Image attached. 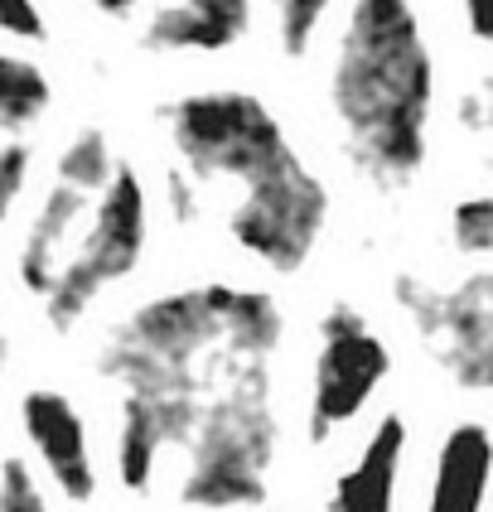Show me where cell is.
I'll return each mask as SVG.
<instances>
[{"label": "cell", "instance_id": "cell-1", "mask_svg": "<svg viewBox=\"0 0 493 512\" xmlns=\"http://www.w3.org/2000/svg\"><path fill=\"white\" fill-rule=\"evenodd\" d=\"M324 92L353 170L368 174L377 189H402L421 174L431 141L435 58L411 5H348Z\"/></svg>", "mask_w": 493, "mask_h": 512}, {"label": "cell", "instance_id": "cell-2", "mask_svg": "<svg viewBox=\"0 0 493 512\" xmlns=\"http://www.w3.org/2000/svg\"><path fill=\"white\" fill-rule=\"evenodd\" d=\"M281 339L286 314L257 285H179L116 319L97 348V372L121 392L208 397L242 372L271 368Z\"/></svg>", "mask_w": 493, "mask_h": 512}, {"label": "cell", "instance_id": "cell-3", "mask_svg": "<svg viewBox=\"0 0 493 512\" xmlns=\"http://www.w3.org/2000/svg\"><path fill=\"white\" fill-rule=\"evenodd\" d=\"M281 450V416L271 368H252L203 397V411L179 450V503L199 512L257 508Z\"/></svg>", "mask_w": 493, "mask_h": 512}, {"label": "cell", "instance_id": "cell-4", "mask_svg": "<svg viewBox=\"0 0 493 512\" xmlns=\"http://www.w3.org/2000/svg\"><path fill=\"white\" fill-rule=\"evenodd\" d=\"M165 136H170L179 170L189 179H213V184H242L252 189L257 179L286 170L300 155L290 145L281 116L247 87H203L184 92L160 112Z\"/></svg>", "mask_w": 493, "mask_h": 512}, {"label": "cell", "instance_id": "cell-5", "mask_svg": "<svg viewBox=\"0 0 493 512\" xmlns=\"http://www.w3.org/2000/svg\"><path fill=\"white\" fill-rule=\"evenodd\" d=\"M150 242V199L136 165H116L107 189L97 194L87 213L78 247L63 256L54 290L44 295V319L54 334H73L83 324V314L102 300V290L126 281L145 256Z\"/></svg>", "mask_w": 493, "mask_h": 512}, {"label": "cell", "instance_id": "cell-6", "mask_svg": "<svg viewBox=\"0 0 493 512\" xmlns=\"http://www.w3.org/2000/svg\"><path fill=\"white\" fill-rule=\"evenodd\" d=\"M329 223V189L300 155L286 170L257 179L242 189V199L228 208L223 232L242 256L261 261L276 276H295L310 256Z\"/></svg>", "mask_w": 493, "mask_h": 512}, {"label": "cell", "instance_id": "cell-7", "mask_svg": "<svg viewBox=\"0 0 493 512\" xmlns=\"http://www.w3.org/2000/svg\"><path fill=\"white\" fill-rule=\"evenodd\" d=\"M392 295L416 334L431 343L450 382H460L464 392H493V266L450 290L426 285L421 276H397Z\"/></svg>", "mask_w": 493, "mask_h": 512}, {"label": "cell", "instance_id": "cell-8", "mask_svg": "<svg viewBox=\"0 0 493 512\" xmlns=\"http://www.w3.org/2000/svg\"><path fill=\"white\" fill-rule=\"evenodd\" d=\"M387 372H392V353L363 314L353 305H334L324 314L315 372H310V411H305L310 445H329L344 426H353L373 392L387 382Z\"/></svg>", "mask_w": 493, "mask_h": 512}, {"label": "cell", "instance_id": "cell-9", "mask_svg": "<svg viewBox=\"0 0 493 512\" xmlns=\"http://www.w3.org/2000/svg\"><path fill=\"white\" fill-rule=\"evenodd\" d=\"M203 397L184 392H121L116 406V484L126 493H150L160 464L184 450L199 421Z\"/></svg>", "mask_w": 493, "mask_h": 512}, {"label": "cell", "instance_id": "cell-10", "mask_svg": "<svg viewBox=\"0 0 493 512\" xmlns=\"http://www.w3.org/2000/svg\"><path fill=\"white\" fill-rule=\"evenodd\" d=\"M20 430L34 445L44 474L68 503H92L97 498V459L87 440V421L73 401L54 387H29L20 397Z\"/></svg>", "mask_w": 493, "mask_h": 512}, {"label": "cell", "instance_id": "cell-11", "mask_svg": "<svg viewBox=\"0 0 493 512\" xmlns=\"http://www.w3.org/2000/svg\"><path fill=\"white\" fill-rule=\"evenodd\" d=\"M257 25L247 0H174L141 15L145 54H228Z\"/></svg>", "mask_w": 493, "mask_h": 512}, {"label": "cell", "instance_id": "cell-12", "mask_svg": "<svg viewBox=\"0 0 493 512\" xmlns=\"http://www.w3.org/2000/svg\"><path fill=\"white\" fill-rule=\"evenodd\" d=\"M92 203H97V194H87V189L68 184V179L49 184V194L39 199L25 237H20V252H15V276H20V285L29 295L44 300L54 290L58 271H63V256L73 252V237L83 232Z\"/></svg>", "mask_w": 493, "mask_h": 512}, {"label": "cell", "instance_id": "cell-13", "mask_svg": "<svg viewBox=\"0 0 493 512\" xmlns=\"http://www.w3.org/2000/svg\"><path fill=\"white\" fill-rule=\"evenodd\" d=\"M406 459V421L382 416L363 440L358 459L334 479L329 512H397V479Z\"/></svg>", "mask_w": 493, "mask_h": 512}, {"label": "cell", "instance_id": "cell-14", "mask_svg": "<svg viewBox=\"0 0 493 512\" xmlns=\"http://www.w3.org/2000/svg\"><path fill=\"white\" fill-rule=\"evenodd\" d=\"M493 484V435L479 421H464L445 435L435 455V479L426 512H484Z\"/></svg>", "mask_w": 493, "mask_h": 512}, {"label": "cell", "instance_id": "cell-15", "mask_svg": "<svg viewBox=\"0 0 493 512\" xmlns=\"http://www.w3.org/2000/svg\"><path fill=\"white\" fill-rule=\"evenodd\" d=\"M54 107V83L49 73L20 54H0V131L20 136L34 121H44V112Z\"/></svg>", "mask_w": 493, "mask_h": 512}, {"label": "cell", "instance_id": "cell-16", "mask_svg": "<svg viewBox=\"0 0 493 512\" xmlns=\"http://www.w3.org/2000/svg\"><path fill=\"white\" fill-rule=\"evenodd\" d=\"M324 25H329V5L324 0H286V5H276V44H281L286 58L310 54Z\"/></svg>", "mask_w": 493, "mask_h": 512}, {"label": "cell", "instance_id": "cell-17", "mask_svg": "<svg viewBox=\"0 0 493 512\" xmlns=\"http://www.w3.org/2000/svg\"><path fill=\"white\" fill-rule=\"evenodd\" d=\"M450 237L464 256H493V194H474L450 208Z\"/></svg>", "mask_w": 493, "mask_h": 512}, {"label": "cell", "instance_id": "cell-18", "mask_svg": "<svg viewBox=\"0 0 493 512\" xmlns=\"http://www.w3.org/2000/svg\"><path fill=\"white\" fill-rule=\"evenodd\" d=\"M0 512H54L49 493L34 479V469L15 455L0 459Z\"/></svg>", "mask_w": 493, "mask_h": 512}, {"label": "cell", "instance_id": "cell-19", "mask_svg": "<svg viewBox=\"0 0 493 512\" xmlns=\"http://www.w3.org/2000/svg\"><path fill=\"white\" fill-rule=\"evenodd\" d=\"M29 174H34V150L25 141H5L0 145V232L10 223L20 194L29 189Z\"/></svg>", "mask_w": 493, "mask_h": 512}, {"label": "cell", "instance_id": "cell-20", "mask_svg": "<svg viewBox=\"0 0 493 512\" xmlns=\"http://www.w3.org/2000/svg\"><path fill=\"white\" fill-rule=\"evenodd\" d=\"M0 34L44 44V39H49V20H44V10H39V5H25V0H0Z\"/></svg>", "mask_w": 493, "mask_h": 512}, {"label": "cell", "instance_id": "cell-21", "mask_svg": "<svg viewBox=\"0 0 493 512\" xmlns=\"http://www.w3.org/2000/svg\"><path fill=\"white\" fill-rule=\"evenodd\" d=\"M460 121L464 131H489L493 136V73L460 97Z\"/></svg>", "mask_w": 493, "mask_h": 512}, {"label": "cell", "instance_id": "cell-22", "mask_svg": "<svg viewBox=\"0 0 493 512\" xmlns=\"http://www.w3.org/2000/svg\"><path fill=\"white\" fill-rule=\"evenodd\" d=\"M170 208L179 223H194L199 218V189H194V179L184 170H170Z\"/></svg>", "mask_w": 493, "mask_h": 512}, {"label": "cell", "instance_id": "cell-23", "mask_svg": "<svg viewBox=\"0 0 493 512\" xmlns=\"http://www.w3.org/2000/svg\"><path fill=\"white\" fill-rule=\"evenodd\" d=\"M464 29H469L479 44H493V0H469V5H464Z\"/></svg>", "mask_w": 493, "mask_h": 512}, {"label": "cell", "instance_id": "cell-24", "mask_svg": "<svg viewBox=\"0 0 493 512\" xmlns=\"http://www.w3.org/2000/svg\"><path fill=\"white\" fill-rule=\"evenodd\" d=\"M5 363H10V334H5V324H0V372H5Z\"/></svg>", "mask_w": 493, "mask_h": 512}]
</instances>
